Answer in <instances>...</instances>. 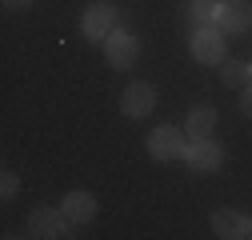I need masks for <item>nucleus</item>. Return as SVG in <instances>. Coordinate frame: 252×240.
<instances>
[{"mask_svg": "<svg viewBox=\"0 0 252 240\" xmlns=\"http://www.w3.org/2000/svg\"><path fill=\"white\" fill-rule=\"evenodd\" d=\"M104 56H108V64L120 68V72H128L136 60H140V40L132 32H124V28H112L108 40H104Z\"/></svg>", "mask_w": 252, "mask_h": 240, "instance_id": "obj_3", "label": "nucleus"}, {"mask_svg": "<svg viewBox=\"0 0 252 240\" xmlns=\"http://www.w3.org/2000/svg\"><path fill=\"white\" fill-rule=\"evenodd\" d=\"M60 208H64V216L72 224H88L92 216H96V196L84 192V188H76V192H68L64 200H60Z\"/></svg>", "mask_w": 252, "mask_h": 240, "instance_id": "obj_9", "label": "nucleus"}, {"mask_svg": "<svg viewBox=\"0 0 252 240\" xmlns=\"http://www.w3.org/2000/svg\"><path fill=\"white\" fill-rule=\"evenodd\" d=\"M216 24L224 28L228 36H240V32H252V8H248V4H240V0H228V4L220 8V16H216Z\"/></svg>", "mask_w": 252, "mask_h": 240, "instance_id": "obj_8", "label": "nucleus"}, {"mask_svg": "<svg viewBox=\"0 0 252 240\" xmlns=\"http://www.w3.org/2000/svg\"><path fill=\"white\" fill-rule=\"evenodd\" d=\"M244 236H252V216H244Z\"/></svg>", "mask_w": 252, "mask_h": 240, "instance_id": "obj_17", "label": "nucleus"}, {"mask_svg": "<svg viewBox=\"0 0 252 240\" xmlns=\"http://www.w3.org/2000/svg\"><path fill=\"white\" fill-rule=\"evenodd\" d=\"M220 80H224L228 88H244L252 80V64H244V60H228L224 56V64H220Z\"/></svg>", "mask_w": 252, "mask_h": 240, "instance_id": "obj_12", "label": "nucleus"}, {"mask_svg": "<svg viewBox=\"0 0 252 240\" xmlns=\"http://www.w3.org/2000/svg\"><path fill=\"white\" fill-rule=\"evenodd\" d=\"M112 24H116V8L108 4V0H96V4L84 8V16H80V32H84V40H92V44H104L108 32H112Z\"/></svg>", "mask_w": 252, "mask_h": 240, "instance_id": "obj_2", "label": "nucleus"}, {"mask_svg": "<svg viewBox=\"0 0 252 240\" xmlns=\"http://www.w3.org/2000/svg\"><path fill=\"white\" fill-rule=\"evenodd\" d=\"M240 112H244V116L252 120V80H248V84L240 88Z\"/></svg>", "mask_w": 252, "mask_h": 240, "instance_id": "obj_15", "label": "nucleus"}, {"mask_svg": "<svg viewBox=\"0 0 252 240\" xmlns=\"http://www.w3.org/2000/svg\"><path fill=\"white\" fill-rule=\"evenodd\" d=\"M20 192V180H16V172H4V176H0V196H4V200H12Z\"/></svg>", "mask_w": 252, "mask_h": 240, "instance_id": "obj_14", "label": "nucleus"}, {"mask_svg": "<svg viewBox=\"0 0 252 240\" xmlns=\"http://www.w3.org/2000/svg\"><path fill=\"white\" fill-rule=\"evenodd\" d=\"M220 0H192V4H188V16H192L196 24H216V16H220Z\"/></svg>", "mask_w": 252, "mask_h": 240, "instance_id": "obj_13", "label": "nucleus"}, {"mask_svg": "<svg viewBox=\"0 0 252 240\" xmlns=\"http://www.w3.org/2000/svg\"><path fill=\"white\" fill-rule=\"evenodd\" d=\"M184 128H176V124H160V128H152L148 132V156L152 160H176V156H184Z\"/></svg>", "mask_w": 252, "mask_h": 240, "instance_id": "obj_4", "label": "nucleus"}, {"mask_svg": "<svg viewBox=\"0 0 252 240\" xmlns=\"http://www.w3.org/2000/svg\"><path fill=\"white\" fill-rule=\"evenodd\" d=\"M4 4H8V8H28L32 0H4Z\"/></svg>", "mask_w": 252, "mask_h": 240, "instance_id": "obj_16", "label": "nucleus"}, {"mask_svg": "<svg viewBox=\"0 0 252 240\" xmlns=\"http://www.w3.org/2000/svg\"><path fill=\"white\" fill-rule=\"evenodd\" d=\"M184 164L192 172H216L220 164H224V148L212 144V140H192L184 148Z\"/></svg>", "mask_w": 252, "mask_h": 240, "instance_id": "obj_6", "label": "nucleus"}, {"mask_svg": "<svg viewBox=\"0 0 252 240\" xmlns=\"http://www.w3.org/2000/svg\"><path fill=\"white\" fill-rule=\"evenodd\" d=\"M212 232L224 240H236V236H244V216L232 212V208H220V212H212Z\"/></svg>", "mask_w": 252, "mask_h": 240, "instance_id": "obj_11", "label": "nucleus"}, {"mask_svg": "<svg viewBox=\"0 0 252 240\" xmlns=\"http://www.w3.org/2000/svg\"><path fill=\"white\" fill-rule=\"evenodd\" d=\"M224 28L220 24H196L192 32V56L200 64H224Z\"/></svg>", "mask_w": 252, "mask_h": 240, "instance_id": "obj_1", "label": "nucleus"}, {"mask_svg": "<svg viewBox=\"0 0 252 240\" xmlns=\"http://www.w3.org/2000/svg\"><path fill=\"white\" fill-rule=\"evenodd\" d=\"M68 216H64V208H36V212L32 216H28V232H32V236H68Z\"/></svg>", "mask_w": 252, "mask_h": 240, "instance_id": "obj_7", "label": "nucleus"}, {"mask_svg": "<svg viewBox=\"0 0 252 240\" xmlns=\"http://www.w3.org/2000/svg\"><path fill=\"white\" fill-rule=\"evenodd\" d=\"M152 108H156V88H152L148 80H132V84L120 92V112H124V116L144 120Z\"/></svg>", "mask_w": 252, "mask_h": 240, "instance_id": "obj_5", "label": "nucleus"}, {"mask_svg": "<svg viewBox=\"0 0 252 240\" xmlns=\"http://www.w3.org/2000/svg\"><path fill=\"white\" fill-rule=\"evenodd\" d=\"M184 132L192 140H208L216 132V108H192L188 120H184Z\"/></svg>", "mask_w": 252, "mask_h": 240, "instance_id": "obj_10", "label": "nucleus"}]
</instances>
